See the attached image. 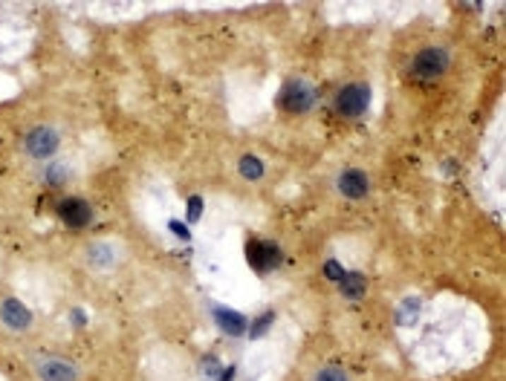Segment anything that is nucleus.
<instances>
[{
    "label": "nucleus",
    "instance_id": "nucleus-11",
    "mask_svg": "<svg viewBox=\"0 0 506 381\" xmlns=\"http://www.w3.org/2000/svg\"><path fill=\"white\" fill-rule=\"evenodd\" d=\"M367 289V280L359 274V272H344V277L339 280V292L347 298V301H359Z\"/></svg>",
    "mask_w": 506,
    "mask_h": 381
},
{
    "label": "nucleus",
    "instance_id": "nucleus-13",
    "mask_svg": "<svg viewBox=\"0 0 506 381\" xmlns=\"http://www.w3.org/2000/svg\"><path fill=\"white\" fill-rule=\"evenodd\" d=\"M90 263L93 266H99V269H110L116 263V251L110 243H96L90 248Z\"/></svg>",
    "mask_w": 506,
    "mask_h": 381
},
{
    "label": "nucleus",
    "instance_id": "nucleus-9",
    "mask_svg": "<svg viewBox=\"0 0 506 381\" xmlns=\"http://www.w3.org/2000/svg\"><path fill=\"white\" fill-rule=\"evenodd\" d=\"M211 318H214L217 329L223 335H232V338H237V335H243L249 329L246 318L237 309H229V306H211Z\"/></svg>",
    "mask_w": 506,
    "mask_h": 381
},
{
    "label": "nucleus",
    "instance_id": "nucleus-20",
    "mask_svg": "<svg viewBox=\"0 0 506 381\" xmlns=\"http://www.w3.org/2000/svg\"><path fill=\"white\" fill-rule=\"evenodd\" d=\"M203 373H206V375H211V378H217V375L223 373V370H220V361H217L214 356H208V358L203 361Z\"/></svg>",
    "mask_w": 506,
    "mask_h": 381
},
{
    "label": "nucleus",
    "instance_id": "nucleus-2",
    "mask_svg": "<svg viewBox=\"0 0 506 381\" xmlns=\"http://www.w3.org/2000/svg\"><path fill=\"white\" fill-rule=\"evenodd\" d=\"M336 113L347 116V119H356L370 107V87L367 84H347L336 92Z\"/></svg>",
    "mask_w": 506,
    "mask_h": 381
},
{
    "label": "nucleus",
    "instance_id": "nucleus-4",
    "mask_svg": "<svg viewBox=\"0 0 506 381\" xmlns=\"http://www.w3.org/2000/svg\"><path fill=\"white\" fill-rule=\"evenodd\" d=\"M278 102H281L283 110H290V113H307V110H312V104H315V90H312L307 81L295 78V81L283 84Z\"/></svg>",
    "mask_w": 506,
    "mask_h": 381
},
{
    "label": "nucleus",
    "instance_id": "nucleus-17",
    "mask_svg": "<svg viewBox=\"0 0 506 381\" xmlns=\"http://www.w3.org/2000/svg\"><path fill=\"white\" fill-rule=\"evenodd\" d=\"M315 381H347V373L339 367H324V370H319Z\"/></svg>",
    "mask_w": 506,
    "mask_h": 381
},
{
    "label": "nucleus",
    "instance_id": "nucleus-21",
    "mask_svg": "<svg viewBox=\"0 0 506 381\" xmlns=\"http://www.w3.org/2000/svg\"><path fill=\"white\" fill-rule=\"evenodd\" d=\"M168 229H171V231H174L180 240H188V237H192V234H188V229L182 226V222H177V219H171V222H168Z\"/></svg>",
    "mask_w": 506,
    "mask_h": 381
},
{
    "label": "nucleus",
    "instance_id": "nucleus-15",
    "mask_svg": "<svg viewBox=\"0 0 506 381\" xmlns=\"http://www.w3.org/2000/svg\"><path fill=\"white\" fill-rule=\"evenodd\" d=\"M272 321H275V312H266V315H261L258 321H252V327H249V338H264V332L272 327Z\"/></svg>",
    "mask_w": 506,
    "mask_h": 381
},
{
    "label": "nucleus",
    "instance_id": "nucleus-19",
    "mask_svg": "<svg viewBox=\"0 0 506 381\" xmlns=\"http://www.w3.org/2000/svg\"><path fill=\"white\" fill-rule=\"evenodd\" d=\"M203 214V200L200 197H192L188 200V222H197Z\"/></svg>",
    "mask_w": 506,
    "mask_h": 381
},
{
    "label": "nucleus",
    "instance_id": "nucleus-16",
    "mask_svg": "<svg viewBox=\"0 0 506 381\" xmlns=\"http://www.w3.org/2000/svg\"><path fill=\"white\" fill-rule=\"evenodd\" d=\"M47 185H64L67 179H70V174H67V168H61V165H52V168H47Z\"/></svg>",
    "mask_w": 506,
    "mask_h": 381
},
{
    "label": "nucleus",
    "instance_id": "nucleus-23",
    "mask_svg": "<svg viewBox=\"0 0 506 381\" xmlns=\"http://www.w3.org/2000/svg\"><path fill=\"white\" fill-rule=\"evenodd\" d=\"M73 321H76L78 327L84 324V312H81V309H73Z\"/></svg>",
    "mask_w": 506,
    "mask_h": 381
},
{
    "label": "nucleus",
    "instance_id": "nucleus-22",
    "mask_svg": "<svg viewBox=\"0 0 506 381\" xmlns=\"http://www.w3.org/2000/svg\"><path fill=\"white\" fill-rule=\"evenodd\" d=\"M217 381H235V367H226L223 373L217 375Z\"/></svg>",
    "mask_w": 506,
    "mask_h": 381
},
{
    "label": "nucleus",
    "instance_id": "nucleus-18",
    "mask_svg": "<svg viewBox=\"0 0 506 381\" xmlns=\"http://www.w3.org/2000/svg\"><path fill=\"white\" fill-rule=\"evenodd\" d=\"M344 272H347V269H344L339 260H327V263H324V277H327V280H336V283H339V280L344 277Z\"/></svg>",
    "mask_w": 506,
    "mask_h": 381
},
{
    "label": "nucleus",
    "instance_id": "nucleus-7",
    "mask_svg": "<svg viewBox=\"0 0 506 381\" xmlns=\"http://www.w3.org/2000/svg\"><path fill=\"white\" fill-rule=\"evenodd\" d=\"M0 321H4L9 329L15 332H23L33 327V312H29V306L18 298H6L4 303H0Z\"/></svg>",
    "mask_w": 506,
    "mask_h": 381
},
{
    "label": "nucleus",
    "instance_id": "nucleus-12",
    "mask_svg": "<svg viewBox=\"0 0 506 381\" xmlns=\"http://www.w3.org/2000/svg\"><path fill=\"white\" fill-rule=\"evenodd\" d=\"M237 171H240V176H243V179L255 182V179H261V176H264V162H261V159H258L255 153H246V156H240Z\"/></svg>",
    "mask_w": 506,
    "mask_h": 381
},
{
    "label": "nucleus",
    "instance_id": "nucleus-6",
    "mask_svg": "<svg viewBox=\"0 0 506 381\" xmlns=\"http://www.w3.org/2000/svg\"><path fill=\"white\" fill-rule=\"evenodd\" d=\"M58 219L64 222V226H70V229H84L87 222L93 219V208L78 197H67V200L58 202Z\"/></svg>",
    "mask_w": 506,
    "mask_h": 381
},
{
    "label": "nucleus",
    "instance_id": "nucleus-14",
    "mask_svg": "<svg viewBox=\"0 0 506 381\" xmlns=\"http://www.w3.org/2000/svg\"><path fill=\"white\" fill-rule=\"evenodd\" d=\"M417 315H420V301H417V298H408V301H402V306H399L396 324H399V327L414 324V321H417Z\"/></svg>",
    "mask_w": 506,
    "mask_h": 381
},
{
    "label": "nucleus",
    "instance_id": "nucleus-8",
    "mask_svg": "<svg viewBox=\"0 0 506 381\" xmlns=\"http://www.w3.org/2000/svg\"><path fill=\"white\" fill-rule=\"evenodd\" d=\"M336 185H339V194L347 197V200H365L367 190H370V179H367V174L359 171V168L344 171Z\"/></svg>",
    "mask_w": 506,
    "mask_h": 381
},
{
    "label": "nucleus",
    "instance_id": "nucleus-3",
    "mask_svg": "<svg viewBox=\"0 0 506 381\" xmlns=\"http://www.w3.org/2000/svg\"><path fill=\"white\" fill-rule=\"evenodd\" d=\"M246 260H249V266L255 269V272L266 274V272H272V269L281 266L283 254H281L278 243H272V240H249V246H246Z\"/></svg>",
    "mask_w": 506,
    "mask_h": 381
},
{
    "label": "nucleus",
    "instance_id": "nucleus-1",
    "mask_svg": "<svg viewBox=\"0 0 506 381\" xmlns=\"http://www.w3.org/2000/svg\"><path fill=\"white\" fill-rule=\"evenodd\" d=\"M449 52L446 49H440V47H425L414 55V61H411V75L420 78V81H434L440 78L442 73L449 70Z\"/></svg>",
    "mask_w": 506,
    "mask_h": 381
},
{
    "label": "nucleus",
    "instance_id": "nucleus-5",
    "mask_svg": "<svg viewBox=\"0 0 506 381\" xmlns=\"http://www.w3.org/2000/svg\"><path fill=\"white\" fill-rule=\"evenodd\" d=\"M58 145H61L58 131L55 127H47V124L33 127V131L26 133V139H23V147L33 159H49L58 150Z\"/></svg>",
    "mask_w": 506,
    "mask_h": 381
},
{
    "label": "nucleus",
    "instance_id": "nucleus-10",
    "mask_svg": "<svg viewBox=\"0 0 506 381\" xmlns=\"http://www.w3.org/2000/svg\"><path fill=\"white\" fill-rule=\"evenodd\" d=\"M38 375L41 381H76L78 370L70 361H61V358H44L38 364Z\"/></svg>",
    "mask_w": 506,
    "mask_h": 381
}]
</instances>
